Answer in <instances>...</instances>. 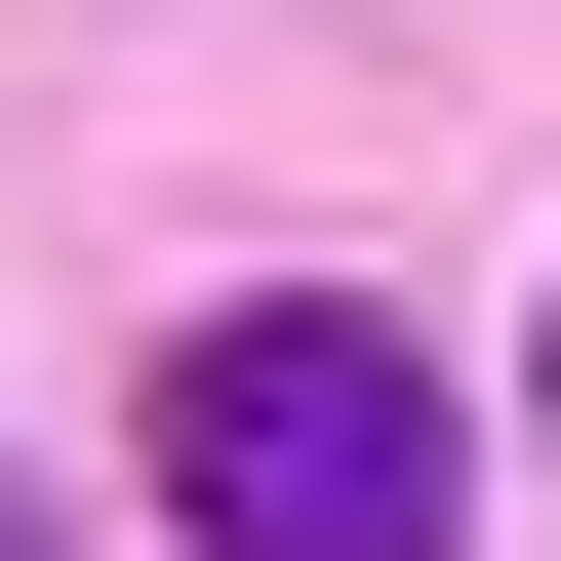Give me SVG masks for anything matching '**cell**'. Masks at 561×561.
Returning <instances> with one entry per match:
<instances>
[{
    "instance_id": "6da1fadb",
    "label": "cell",
    "mask_w": 561,
    "mask_h": 561,
    "mask_svg": "<svg viewBox=\"0 0 561 561\" xmlns=\"http://www.w3.org/2000/svg\"><path fill=\"white\" fill-rule=\"evenodd\" d=\"M161 522H201V561H442V362L321 321V280L201 321V362H161Z\"/></svg>"
},
{
    "instance_id": "7a4b0ae2",
    "label": "cell",
    "mask_w": 561,
    "mask_h": 561,
    "mask_svg": "<svg viewBox=\"0 0 561 561\" xmlns=\"http://www.w3.org/2000/svg\"><path fill=\"white\" fill-rule=\"evenodd\" d=\"M522 362H561V321H522Z\"/></svg>"
}]
</instances>
